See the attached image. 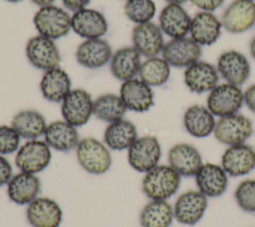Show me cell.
<instances>
[{
  "instance_id": "14",
  "label": "cell",
  "mask_w": 255,
  "mask_h": 227,
  "mask_svg": "<svg viewBox=\"0 0 255 227\" xmlns=\"http://www.w3.org/2000/svg\"><path fill=\"white\" fill-rule=\"evenodd\" d=\"M26 218L32 227H60L63 211L53 198L38 196L27 205Z\"/></svg>"
},
{
  "instance_id": "5",
  "label": "cell",
  "mask_w": 255,
  "mask_h": 227,
  "mask_svg": "<svg viewBox=\"0 0 255 227\" xmlns=\"http://www.w3.org/2000/svg\"><path fill=\"white\" fill-rule=\"evenodd\" d=\"M214 137L225 145L245 143L253 134V123L249 117L241 114H233L219 117L213 130Z\"/></svg>"
},
{
  "instance_id": "7",
  "label": "cell",
  "mask_w": 255,
  "mask_h": 227,
  "mask_svg": "<svg viewBox=\"0 0 255 227\" xmlns=\"http://www.w3.org/2000/svg\"><path fill=\"white\" fill-rule=\"evenodd\" d=\"M161 157V146L153 135L137 137L128 149V161L132 169L145 173L158 165Z\"/></svg>"
},
{
  "instance_id": "36",
  "label": "cell",
  "mask_w": 255,
  "mask_h": 227,
  "mask_svg": "<svg viewBox=\"0 0 255 227\" xmlns=\"http://www.w3.org/2000/svg\"><path fill=\"white\" fill-rule=\"evenodd\" d=\"M234 197L243 211L255 213V179L242 180L235 189Z\"/></svg>"
},
{
  "instance_id": "43",
  "label": "cell",
  "mask_w": 255,
  "mask_h": 227,
  "mask_svg": "<svg viewBox=\"0 0 255 227\" xmlns=\"http://www.w3.org/2000/svg\"><path fill=\"white\" fill-rule=\"evenodd\" d=\"M249 53H250L251 57L255 60V36L251 39V41L249 43Z\"/></svg>"
},
{
  "instance_id": "8",
  "label": "cell",
  "mask_w": 255,
  "mask_h": 227,
  "mask_svg": "<svg viewBox=\"0 0 255 227\" xmlns=\"http://www.w3.org/2000/svg\"><path fill=\"white\" fill-rule=\"evenodd\" d=\"M94 100L91 94L81 88L72 89L61 102L63 119L78 127L85 125L93 115Z\"/></svg>"
},
{
  "instance_id": "39",
  "label": "cell",
  "mask_w": 255,
  "mask_h": 227,
  "mask_svg": "<svg viewBox=\"0 0 255 227\" xmlns=\"http://www.w3.org/2000/svg\"><path fill=\"white\" fill-rule=\"evenodd\" d=\"M200 11L213 12L223 4L224 0H189Z\"/></svg>"
},
{
  "instance_id": "12",
  "label": "cell",
  "mask_w": 255,
  "mask_h": 227,
  "mask_svg": "<svg viewBox=\"0 0 255 227\" xmlns=\"http://www.w3.org/2000/svg\"><path fill=\"white\" fill-rule=\"evenodd\" d=\"M216 69L226 83L238 87L248 80L251 72L247 57L236 50H227L221 53L216 62Z\"/></svg>"
},
{
  "instance_id": "23",
  "label": "cell",
  "mask_w": 255,
  "mask_h": 227,
  "mask_svg": "<svg viewBox=\"0 0 255 227\" xmlns=\"http://www.w3.org/2000/svg\"><path fill=\"white\" fill-rule=\"evenodd\" d=\"M191 17L179 4H166L158 16V26L170 39L185 37L189 33Z\"/></svg>"
},
{
  "instance_id": "27",
  "label": "cell",
  "mask_w": 255,
  "mask_h": 227,
  "mask_svg": "<svg viewBox=\"0 0 255 227\" xmlns=\"http://www.w3.org/2000/svg\"><path fill=\"white\" fill-rule=\"evenodd\" d=\"M69 74L56 67L45 71L40 81V91L45 100L51 103H61L72 90Z\"/></svg>"
},
{
  "instance_id": "31",
  "label": "cell",
  "mask_w": 255,
  "mask_h": 227,
  "mask_svg": "<svg viewBox=\"0 0 255 227\" xmlns=\"http://www.w3.org/2000/svg\"><path fill=\"white\" fill-rule=\"evenodd\" d=\"M11 125L22 138L37 139L44 135L47 122L45 116L36 110H23L15 114Z\"/></svg>"
},
{
  "instance_id": "47",
  "label": "cell",
  "mask_w": 255,
  "mask_h": 227,
  "mask_svg": "<svg viewBox=\"0 0 255 227\" xmlns=\"http://www.w3.org/2000/svg\"><path fill=\"white\" fill-rule=\"evenodd\" d=\"M126 1H127V0H126Z\"/></svg>"
},
{
  "instance_id": "2",
  "label": "cell",
  "mask_w": 255,
  "mask_h": 227,
  "mask_svg": "<svg viewBox=\"0 0 255 227\" xmlns=\"http://www.w3.org/2000/svg\"><path fill=\"white\" fill-rule=\"evenodd\" d=\"M76 157L79 164L89 173L101 175L112 166V155L109 147L95 137L80 139L76 147Z\"/></svg>"
},
{
  "instance_id": "44",
  "label": "cell",
  "mask_w": 255,
  "mask_h": 227,
  "mask_svg": "<svg viewBox=\"0 0 255 227\" xmlns=\"http://www.w3.org/2000/svg\"><path fill=\"white\" fill-rule=\"evenodd\" d=\"M164 1L167 2V4H179V5H181V4L185 3L188 0H164Z\"/></svg>"
},
{
  "instance_id": "1",
  "label": "cell",
  "mask_w": 255,
  "mask_h": 227,
  "mask_svg": "<svg viewBox=\"0 0 255 227\" xmlns=\"http://www.w3.org/2000/svg\"><path fill=\"white\" fill-rule=\"evenodd\" d=\"M180 177L169 164H158L144 173L141 190L150 200H166L177 192Z\"/></svg>"
},
{
  "instance_id": "41",
  "label": "cell",
  "mask_w": 255,
  "mask_h": 227,
  "mask_svg": "<svg viewBox=\"0 0 255 227\" xmlns=\"http://www.w3.org/2000/svg\"><path fill=\"white\" fill-rule=\"evenodd\" d=\"M91 0H62V3L65 6V8L70 11H73L74 13L84 8H87Z\"/></svg>"
},
{
  "instance_id": "40",
  "label": "cell",
  "mask_w": 255,
  "mask_h": 227,
  "mask_svg": "<svg viewBox=\"0 0 255 227\" xmlns=\"http://www.w3.org/2000/svg\"><path fill=\"white\" fill-rule=\"evenodd\" d=\"M244 104L246 107L255 114V84L250 85L243 93Z\"/></svg>"
},
{
  "instance_id": "13",
  "label": "cell",
  "mask_w": 255,
  "mask_h": 227,
  "mask_svg": "<svg viewBox=\"0 0 255 227\" xmlns=\"http://www.w3.org/2000/svg\"><path fill=\"white\" fill-rule=\"evenodd\" d=\"M207 208V197L199 190H188L181 193L173 205L174 219L187 226L200 221Z\"/></svg>"
},
{
  "instance_id": "10",
  "label": "cell",
  "mask_w": 255,
  "mask_h": 227,
  "mask_svg": "<svg viewBox=\"0 0 255 227\" xmlns=\"http://www.w3.org/2000/svg\"><path fill=\"white\" fill-rule=\"evenodd\" d=\"M222 28L231 34H241L255 25V2L234 0L223 11L220 18Z\"/></svg>"
},
{
  "instance_id": "45",
  "label": "cell",
  "mask_w": 255,
  "mask_h": 227,
  "mask_svg": "<svg viewBox=\"0 0 255 227\" xmlns=\"http://www.w3.org/2000/svg\"><path fill=\"white\" fill-rule=\"evenodd\" d=\"M5 1L11 2V3H17V2H20V1H22V0H5Z\"/></svg>"
},
{
  "instance_id": "20",
  "label": "cell",
  "mask_w": 255,
  "mask_h": 227,
  "mask_svg": "<svg viewBox=\"0 0 255 227\" xmlns=\"http://www.w3.org/2000/svg\"><path fill=\"white\" fill-rule=\"evenodd\" d=\"M167 160L168 164L184 177L194 176L203 163L199 150L186 142L172 145L167 152Z\"/></svg>"
},
{
  "instance_id": "4",
  "label": "cell",
  "mask_w": 255,
  "mask_h": 227,
  "mask_svg": "<svg viewBox=\"0 0 255 227\" xmlns=\"http://www.w3.org/2000/svg\"><path fill=\"white\" fill-rule=\"evenodd\" d=\"M51 159V147L45 140L28 139L16 151L15 164L22 172L37 174L48 167Z\"/></svg>"
},
{
  "instance_id": "22",
  "label": "cell",
  "mask_w": 255,
  "mask_h": 227,
  "mask_svg": "<svg viewBox=\"0 0 255 227\" xmlns=\"http://www.w3.org/2000/svg\"><path fill=\"white\" fill-rule=\"evenodd\" d=\"M194 177L198 190L207 198L219 197L227 189L228 174L221 165L202 163Z\"/></svg>"
},
{
  "instance_id": "9",
  "label": "cell",
  "mask_w": 255,
  "mask_h": 227,
  "mask_svg": "<svg viewBox=\"0 0 255 227\" xmlns=\"http://www.w3.org/2000/svg\"><path fill=\"white\" fill-rule=\"evenodd\" d=\"M25 54L29 63L42 71L59 67L61 63L60 51L55 41L39 34L27 41Z\"/></svg>"
},
{
  "instance_id": "18",
  "label": "cell",
  "mask_w": 255,
  "mask_h": 227,
  "mask_svg": "<svg viewBox=\"0 0 255 227\" xmlns=\"http://www.w3.org/2000/svg\"><path fill=\"white\" fill-rule=\"evenodd\" d=\"M120 97L127 110L134 113H145L154 104L152 88L139 78L123 82L120 88Z\"/></svg>"
},
{
  "instance_id": "29",
  "label": "cell",
  "mask_w": 255,
  "mask_h": 227,
  "mask_svg": "<svg viewBox=\"0 0 255 227\" xmlns=\"http://www.w3.org/2000/svg\"><path fill=\"white\" fill-rule=\"evenodd\" d=\"M215 116L201 105L188 107L183 114V125L185 130L194 137L203 138L213 133L215 127Z\"/></svg>"
},
{
  "instance_id": "34",
  "label": "cell",
  "mask_w": 255,
  "mask_h": 227,
  "mask_svg": "<svg viewBox=\"0 0 255 227\" xmlns=\"http://www.w3.org/2000/svg\"><path fill=\"white\" fill-rule=\"evenodd\" d=\"M139 79L149 87H160L164 85L170 77V66L162 57L146 58L141 62Z\"/></svg>"
},
{
  "instance_id": "46",
  "label": "cell",
  "mask_w": 255,
  "mask_h": 227,
  "mask_svg": "<svg viewBox=\"0 0 255 227\" xmlns=\"http://www.w3.org/2000/svg\"><path fill=\"white\" fill-rule=\"evenodd\" d=\"M251 1H255V0H251Z\"/></svg>"
},
{
  "instance_id": "3",
  "label": "cell",
  "mask_w": 255,
  "mask_h": 227,
  "mask_svg": "<svg viewBox=\"0 0 255 227\" xmlns=\"http://www.w3.org/2000/svg\"><path fill=\"white\" fill-rule=\"evenodd\" d=\"M71 17L65 9L52 4L40 7L33 17V23L39 35L55 41L72 30Z\"/></svg>"
},
{
  "instance_id": "26",
  "label": "cell",
  "mask_w": 255,
  "mask_h": 227,
  "mask_svg": "<svg viewBox=\"0 0 255 227\" xmlns=\"http://www.w3.org/2000/svg\"><path fill=\"white\" fill-rule=\"evenodd\" d=\"M44 140L52 149L68 152L76 149L80 138L76 126L64 119H58L47 125Z\"/></svg>"
},
{
  "instance_id": "25",
  "label": "cell",
  "mask_w": 255,
  "mask_h": 227,
  "mask_svg": "<svg viewBox=\"0 0 255 227\" xmlns=\"http://www.w3.org/2000/svg\"><path fill=\"white\" fill-rule=\"evenodd\" d=\"M41 190V181L36 174L20 171L7 183V195L17 205H28Z\"/></svg>"
},
{
  "instance_id": "11",
  "label": "cell",
  "mask_w": 255,
  "mask_h": 227,
  "mask_svg": "<svg viewBox=\"0 0 255 227\" xmlns=\"http://www.w3.org/2000/svg\"><path fill=\"white\" fill-rule=\"evenodd\" d=\"M201 46L190 37H181L167 41L161 51V57L170 67L186 68L200 59Z\"/></svg>"
},
{
  "instance_id": "33",
  "label": "cell",
  "mask_w": 255,
  "mask_h": 227,
  "mask_svg": "<svg viewBox=\"0 0 255 227\" xmlns=\"http://www.w3.org/2000/svg\"><path fill=\"white\" fill-rule=\"evenodd\" d=\"M126 112L127 108L120 95L107 93L94 100L93 114L100 120L109 123L114 122L124 118Z\"/></svg>"
},
{
  "instance_id": "19",
  "label": "cell",
  "mask_w": 255,
  "mask_h": 227,
  "mask_svg": "<svg viewBox=\"0 0 255 227\" xmlns=\"http://www.w3.org/2000/svg\"><path fill=\"white\" fill-rule=\"evenodd\" d=\"M113 50L110 43L102 38L84 40L75 52L79 65L90 70L100 69L110 63Z\"/></svg>"
},
{
  "instance_id": "42",
  "label": "cell",
  "mask_w": 255,
  "mask_h": 227,
  "mask_svg": "<svg viewBox=\"0 0 255 227\" xmlns=\"http://www.w3.org/2000/svg\"><path fill=\"white\" fill-rule=\"evenodd\" d=\"M34 4L38 5L39 7H43V6H47V5H52L53 2H55L56 0H31Z\"/></svg>"
},
{
  "instance_id": "17",
  "label": "cell",
  "mask_w": 255,
  "mask_h": 227,
  "mask_svg": "<svg viewBox=\"0 0 255 227\" xmlns=\"http://www.w3.org/2000/svg\"><path fill=\"white\" fill-rule=\"evenodd\" d=\"M219 77L216 66L198 60L185 68L183 82L191 93L199 95L214 89L218 85Z\"/></svg>"
},
{
  "instance_id": "6",
  "label": "cell",
  "mask_w": 255,
  "mask_h": 227,
  "mask_svg": "<svg viewBox=\"0 0 255 227\" xmlns=\"http://www.w3.org/2000/svg\"><path fill=\"white\" fill-rule=\"evenodd\" d=\"M243 104V92L240 87L226 82L212 89L206 100L207 109L218 117L238 113Z\"/></svg>"
},
{
  "instance_id": "32",
  "label": "cell",
  "mask_w": 255,
  "mask_h": 227,
  "mask_svg": "<svg viewBox=\"0 0 255 227\" xmlns=\"http://www.w3.org/2000/svg\"><path fill=\"white\" fill-rule=\"evenodd\" d=\"M173 219V206L166 200H150L139 213L141 227H170Z\"/></svg>"
},
{
  "instance_id": "38",
  "label": "cell",
  "mask_w": 255,
  "mask_h": 227,
  "mask_svg": "<svg viewBox=\"0 0 255 227\" xmlns=\"http://www.w3.org/2000/svg\"><path fill=\"white\" fill-rule=\"evenodd\" d=\"M12 176L13 168L10 161L3 154H0V186L7 185Z\"/></svg>"
},
{
  "instance_id": "16",
  "label": "cell",
  "mask_w": 255,
  "mask_h": 227,
  "mask_svg": "<svg viewBox=\"0 0 255 227\" xmlns=\"http://www.w3.org/2000/svg\"><path fill=\"white\" fill-rule=\"evenodd\" d=\"M132 47L145 58L156 57L161 54L164 46L163 33L153 22L136 24L131 31Z\"/></svg>"
},
{
  "instance_id": "24",
  "label": "cell",
  "mask_w": 255,
  "mask_h": 227,
  "mask_svg": "<svg viewBox=\"0 0 255 227\" xmlns=\"http://www.w3.org/2000/svg\"><path fill=\"white\" fill-rule=\"evenodd\" d=\"M221 30V21L213 12L199 11L191 18L190 38L201 47L213 45L219 39Z\"/></svg>"
},
{
  "instance_id": "30",
  "label": "cell",
  "mask_w": 255,
  "mask_h": 227,
  "mask_svg": "<svg viewBox=\"0 0 255 227\" xmlns=\"http://www.w3.org/2000/svg\"><path fill=\"white\" fill-rule=\"evenodd\" d=\"M137 137L134 123L125 118L109 123L104 132L105 144L113 150L128 149Z\"/></svg>"
},
{
  "instance_id": "35",
  "label": "cell",
  "mask_w": 255,
  "mask_h": 227,
  "mask_svg": "<svg viewBox=\"0 0 255 227\" xmlns=\"http://www.w3.org/2000/svg\"><path fill=\"white\" fill-rule=\"evenodd\" d=\"M124 13L135 25L147 23L156 13V5L153 0H127Z\"/></svg>"
},
{
  "instance_id": "15",
  "label": "cell",
  "mask_w": 255,
  "mask_h": 227,
  "mask_svg": "<svg viewBox=\"0 0 255 227\" xmlns=\"http://www.w3.org/2000/svg\"><path fill=\"white\" fill-rule=\"evenodd\" d=\"M71 28L81 38H103L109 30V23L105 15L92 8H84L75 12L71 17Z\"/></svg>"
},
{
  "instance_id": "21",
  "label": "cell",
  "mask_w": 255,
  "mask_h": 227,
  "mask_svg": "<svg viewBox=\"0 0 255 227\" xmlns=\"http://www.w3.org/2000/svg\"><path fill=\"white\" fill-rule=\"evenodd\" d=\"M221 166L233 177L248 174L255 167V150L245 143L230 145L222 153Z\"/></svg>"
},
{
  "instance_id": "37",
  "label": "cell",
  "mask_w": 255,
  "mask_h": 227,
  "mask_svg": "<svg viewBox=\"0 0 255 227\" xmlns=\"http://www.w3.org/2000/svg\"><path fill=\"white\" fill-rule=\"evenodd\" d=\"M21 136L10 124H0V154L16 152L20 147Z\"/></svg>"
},
{
  "instance_id": "28",
  "label": "cell",
  "mask_w": 255,
  "mask_h": 227,
  "mask_svg": "<svg viewBox=\"0 0 255 227\" xmlns=\"http://www.w3.org/2000/svg\"><path fill=\"white\" fill-rule=\"evenodd\" d=\"M140 57V54L131 46L118 49L113 53L110 61L112 75L122 82L134 79L141 65Z\"/></svg>"
}]
</instances>
